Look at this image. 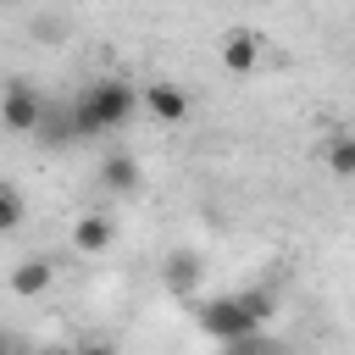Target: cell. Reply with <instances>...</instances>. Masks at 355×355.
<instances>
[{
	"mask_svg": "<svg viewBox=\"0 0 355 355\" xmlns=\"http://www.w3.org/2000/svg\"><path fill=\"white\" fill-rule=\"evenodd\" d=\"M111 239H116V227H111V216H100V211H89V216L72 222V250H78V255H105Z\"/></svg>",
	"mask_w": 355,
	"mask_h": 355,
	"instance_id": "ba28073f",
	"label": "cell"
},
{
	"mask_svg": "<svg viewBox=\"0 0 355 355\" xmlns=\"http://www.w3.org/2000/svg\"><path fill=\"white\" fill-rule=\"evenodd\" d=\"M322 161H327L333 178H355V133H333L327 150H322Z\"/></svg>",
	"mask_w": 355,
	"mask_h": 355,
	"instance_id": "8fae6325",
	"label": "cell"
},
{
	"mask_svg": "<svg viewBox=\"0 0 355 355\" xmlns=\"http://www.w3.org/2000/svg\"><path fill=\"white\" fill-rule=\"evenodd\" d=\"M139 100H144V111H150L155 122H166V128H178V122L189 116V89H178L172 78H150V83H139Z\"/></svg>",
	"mask_w": 355,
	"mask_h": 355,
	"instance_id": "5b68a950",
	"label": "cell"
},
{
	"mask_svg": "<svg viewBox=\"0 0 355 355\" xmlns=\"http://www.w3.org/2000/svg\"><path fill=\"white\" fill-rule=\"evenodd\" d=\"M22 216H28L22 194H17L11 183H0V233H17V227H22Z\"/></svg>",
	"mask_w": 355,
	"mask_h": 355,
	"instance_id": "7c38bea8",
	"label": "cell"
},
{
	"mask_svg": "<svg viewBox=\"0 0 355 355\" xmlns=\"http://www.w3.org/2000/svg\"><path fill=\"white\" fill-rule=\"evenodd\" d=\"M39 355H78V349H61V344H50V349H39Z\"/></svg>",
	"mask_w": 355,
	"mask_h": 355,
	"instance_id": "5bb4252c",
	"label": "cell"
},
{
	"mask_svg": "<svg viewBox=\"0 0 355 355\" xmlns=\"http://www.w3.org/2000/svg\"><path fill=\"white\" fill-rule=\"evenodd\" d=\"M133 111H144V100H139V83H128V78H94V83H89V89L72 100L78 139L116 133L122 122H133Z\"/></svg>",
	"mask_w": 355,
	"mask_h": 355,
	"instance_id": "6da1fadb",
	"label": "cell"
},
{
	"mask_svg": "<svg viewBox=\"0 0 355 355\" xmlns=\"http://www.w3.org/2000/svg\"><path fill=\"white\" fill-rule=\"evenodd\" d=\"M272 316V300L266 294H222V300H211V305H200V327L211 333V338H222V344H244L261 322Z\"/></svg>",
	"mask_w": 355,
	"mask_h": 355,
	"instance_id": "7a4b0ae2",
	"label": "cell"
},
{
	"mask_svg": "<svg viewBox=\"0 0 355 355\" xmlns=\"http://www.w3.org/2000/svg\"><path fill=\"white\" fill-rule=\"evenodd\" d=\"M161 283H166V294L189 300V294H194V283H200V255H194V250H172V255H166V266H161Z\"/></svg>",
	"mask_w": 355,
	"mask_h": 355,
	"instance_id": "30bf717a",
	"label": "cell"
},
{
	"mask_svg": "<svg viewBox=\"0 0 355 355\" xmlns=\"http://www.w3.org/2000/svg\"><path fill=\"white\" fill-rule=\"evenodd\" d=\"M44 150H67L78 144V116H72V100H44V116H39V133H33Z\"/></svg>",
	"mask_w": 355,
	"mask_h": 355,
	"instance_id": "8992f818",
	"label": "cell"
},
{
	"mask_svg": "<svg viewBox=\"0 0 355 355\" xmlns=\"http://www.w3.org/2000/svg\"><path fill=\"white\" fill-rule=\"evenodd\" d=\"M6 283H11V294H17V300H39V294L55 283V261H50V255H22V261L11 266V277H6Z\"/></svg>",
	"mask_w": 355,
	"mask_h": 355,
	"instance_id": "52a82bcc",
	"label": "cell"
},
{
	"mask_svg": "<svg viewBox=\"0 0 355 355\" xmlns=\"http://www.w3.org/2000/svg\"><path fill=\"white\" fill-rule=\"evenodd\" d=\"M139 178H144V166H139V155H128V150H111V155L100 161V183H105L111 194H133Z\"/></svg>",
	"mask_w": 355,
	"mask_h": 355,
	"instance_id": "9c48e42d",
	"label": "cell"
},
{
	"mask_svg": "<svg viewBox=\"0 0 355 355\" xmlns=\"http://www.w3.org/2000/svg\"><path fill=\"white\" fill-rule=\"evenodd\" d=\"M78 355H116L111 344H78Z\"/></svg>",
	"mask_w": 355,
	"mask_h": 355,
	"instance_id": "4fadbf2b",
	"label": "cell"
},
{
	"mask_svg": "<svg viewBox=\"0 0 355 355\" xmlns=\"http://www.w3.org/2000/svg\"><path fill=\"white\" fill-rule=\"evenodd\" d=\"M0 355H11V338H6V333H0Z\"/></svg>",
	"mask_w": 355,
	"mask_h": 355,
	"instance_id": "9a60e30c",
	"label": "cell"
},
{
	"mask_svg": "<svg viewBox=\"0 0 355 355\" xmlns=\"http://www.w3.org/2000/svg\"><path fill=\"white\" fill-rule=\"evenodd\" d=\"M216 55H222V72L250 78V72H261V61H266V39H261V33H250V28H233V33H222Z\"/></svg>",
	"mask_w": 355,
	"mask_h": 355,
	"instance_id": "277c9868",
	"label": "cell"
},
{
	"mask_svg": "<svg viewBox=\"0 0 355 355\" xmlns=\"http://www.w3.org/2000/svg\"><path fill=\"white\" fill-rule=\"evenodd\" d=\"M39 116H44V94L28 78H11L0 89V128L6 133H39Z\"/></svg>",
	"mask_w": 355,
	"mask_h": 355,
	"instance_id": "3957f363",
	"label": "cell"
}]
</instances>
